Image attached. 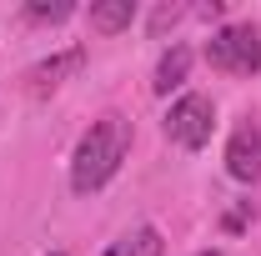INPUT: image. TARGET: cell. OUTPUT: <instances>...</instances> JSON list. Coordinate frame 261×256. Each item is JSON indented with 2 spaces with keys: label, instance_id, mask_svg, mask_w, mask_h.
Wrapping results in <instances>:
<instances>
[{
  "label": "cell",
  "instance_id": "1",
  "mask_svg": "<svg viewBox=\"0 0 261 256\" xmlns=\"http://www.w3.org/2000/svg\"><path fill=\"white\" fill-rule=\"evenodd\" d=\"M130 151V121L121 111H106L91 121V131L75 141V151H70V191L75 196H96L116 171H121V161Z\"/></svg>",
  "mask_w": 261,
  "mask_h": 256
},
{
  "label": "cell",
  "instance_id": "2",
  "mask_svg": "<svg viewBox=\"0 0 261 256\" xmlns=\"http://www.w3.org/2000/svg\"><path fill=\"white\" fill-rule=\"evenodd\" d=\"M206 65L221 75H256L261 70V31L251 20H231L206 40Z\"/></svg>",
  "mask_w": 261,
  "mask_h": 256
},
{
  "label": "cell",
  "instance_id": "3",
  "mask_svg": "<svg viewBox=\"0 0 261 256\" xmlns=\"http://www.w3.org/2000/svg\"><path fill=\"white\" fill-rule=\"evenodd\" d=\"M161 131H166L171 146H181V151H201V146L211 141V131H216V100L201 96V91H181V96L171 100Z\"/></svg>",
  "mask_w": 261,
  "mask_h": 256
},
{
  "label": "cell",
  "instance_id": "4",
  "mask_svg": "<svg viewBox=\"0 0 261 256\" xmlns=\"http://www.w3.org/2000/svg\"><path fill=\"white\" fill-rule=\"evenodd\" d=\"M226 171L241 181V186L261 181V126L241 121V126L231 131V141H226Z\"/></svg>",
  "mask_w": 261,
  "mask_h": 256
},
{
  "label": "cell",
  "instance_id": "5",
  "mask_svg": "<svg viewBox=\"0 0 261 256\" xmlns=\"http://www.w3.org/2000/svg\"><path fill=\"white\" fill-rule=\"evenodd\" d=\"M186 70H191V50L176 40L171 50H161V61H156V96H171V91H181L186 86Z\"/></svg>",
  "mask_w": 261,
  "mask_h": 256
},
{
  "label": "cell",
  "instance_id": "6",
  "mask_svg": "<svg viewBox=\"0 0 261 256\" xmlns=\"http://www.w3.org/2000/svg\"><path fill=\"white\" fill-rule=\"evenodd\" d=\"M81 61H86V50H81V45H70V50H61V56L40 61V65L31 70V91H35V96H40V91H56V86H61V75L81 70Z\"/></svg>",
  "mask_w": 261,
  "mask_h": 256
},
{
  "label": "cell",
  "instance_id": "7",
  "mask_svg": "<svg viewBox=\"0 0 261 256\" xmlns=\"http://www.w3.org/2000/svg\"><path fill=\"white\" fill-rule=\"evenodd\" d=\"M130 20H136V5L130 0H100V5H91V31H100V35L126 31Z\"/></svg>",
  "mask_w": 261,
  "mask_h": 256
},
{
  "label": "cell",
  "instance_id": "8",
  "mask_svg": "<svg viewBox=\"0 0 261 256\" xmlns=\"http://www.w3.org/2000/svg\"><path fill=\"white\" fill-rule=\"evenodd\" d=\"M161 251V236H156V226H141L136 236H121V241H111L100 256H156Z\"/></svg>",
  "mask_w": 261,
  "mask_h": 256
},
{
  "label": "cell",
  "instance_id": "9",
  "mask_svg": "<svg viewBox=\"0 0 261 256\" xmlns=\"http://www.w3.org/2000/svg\"><path fill=\"white\" fill-rule=\"evenodd\" d=\"M70 10H75L70 0H56V5L35 0V5H25V15H31V20H40V25H56V20H65V15H70Z\"/></svg>",
  "mask_w": 261,
  "mask_h": 256
},
{
  "label": "cell",
  "instance_id": "10",
  "mask_svg": "<svg viewBox=\"0 0 261 256\" xmlns=\"http://www.w3.org/2000/svg\"><path fill=\"white\" fill-rule=\"evenodd\" d=\"M196 256H221V251H216V246H211V251H196Z\"/></svg>",
  "mask_w": 261,
  "mask_h": 256
},
{
  "label": "cell",
  "instance_id": "11",
  "mask_svg": "<svg viewBox=\"0 0 261 256\" xmlns=\"http://www.w3.org/2000/svg\"><path fill=\"white\" fill-rule=\"evenodd\" d=\"M50 256H65V251H50Z\"/></svg>",
  "mask_w": 261,
  "mask_h": 256
}]
</instances>
